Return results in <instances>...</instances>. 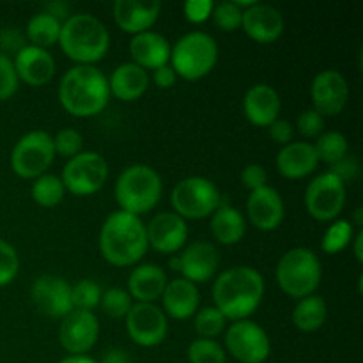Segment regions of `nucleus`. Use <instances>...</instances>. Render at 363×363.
Returning <instances> with one entry per match:
<instances>
[{"label": "nucleus", "mask_w": 363, "mask_h": 363, "mask_svg": "<svg viewBox=\"0 0 363 363\" xmlns=\"http://www.w3.org/2000/svg\"><path fill=\"white\" fill-rule=\"evenodd\" d=\"M167 275L162 266L140 264L130 273L128 279V293L138 303H155L165 291Z\"/></svg>", "instance_id": "nucleus-27"}, {"label": "nucleus", "mask_w": 363, "mask_h": 363, "mask_svg": "<svg viewBox=\"0 0 363 363\" xmlns=\"http://www.w3.org/2000/svg\"><path fill=\"white\" fill-rule=\"evenodd\" d=\"M170 202L181 218L202 220L211 216L222 204V195L213 181L191 176L179 181L170 194Z\"/></svg>", "instance_id": "nucleus-8"}, {"label": "nucleus", "mask_w": 363, "mask_h": 363, "mask_svg": "<svg viewBox=\"0 0 363 363\" xmlns=\"http://www.w3.org/2000/svg\"><path fill=\"white\" fill-rule=\"evenodd\" d=\"M188 362L190 363H225V350L216 340L197 339L188 346Z\"/></svg>", "instance_id": "nucleus-36"}, {"label": "nucleus", "mask_w": 363, "mask_h": 363, "mask_svg": "<svg viewBox=\"0 0 363 363\" xmlns=\"http://www.w3.org/2000/svg\"><path fill=\"white\" fill-rule=\"evenodd\" d=\"M126 330L137 346L156 347L169 333L165 312L155 303H133L126 318Z\"/></svg>", "instance_id": "nucleus-13"}, {"label": "nucleus", "mask_w": 363, "mask_h": 363, "mask_svg": "<svg viewBox=\"0 0 363 363\" xmlns=\"http://www.w3.org/2000/svg\"><path fill=\"white\" fill-rule=\"evenodd\" d=\"M20 269V257L14 247L0 238V287L13 282Z\"/></svg>", "instance_id": "nucleus-41"}, {"label": "nucleus", "mask_w": 363, "mask_h": 363, "mask_svg": "<svg viewBox=\"0 0 363 363\" xmlns=\"http://www.w3.org/2000/svg\"><path fill=\"white\" fill-rule=\"evenodd\" d=\"M99 250L103 259L117 268L135 266L147 254V233L140 216L126 211H113L103 222L99 233Z\"/></svg>", "instance_id": "nucleus-2"}, {"label": "nucleus", "mask_w": 363, "mask_h": 363, "mask_svg": "<svg viewBox=\"0 0 363 363\" xmlns=\"http://www.w3.org/2000/svg\"><path fill=\"white\" fill-rule=\"evenodd\" d=\"M59 363H98L94 358L87 357V354H69L64 360H60Z\"/></svg>", "instance_id": "nucleus-50"}, {"label": "nucleus", "mask_w": 363, "mask_h": 363, "mask_svg": "<svg viewBox=\"0 0 363 363\" xmlns=\"http://www.w3.org/2000/svg\"><path fill=\"white\" fill-rule=\"evenodd\" d=\"M296 128L303 137L314 138L319 137L323 133V128H325V117L319 116L314 108L303 110V112L298 116Z\"/></svg>", "instance_id": "nucleus-43"}, {"label": "nucleus", "mask_w": 363, "mask_h": 363, "mask_svg": "<svg viewBox=\"0 0 363 363\" xmlns=\"http://www.w3.org/2000/svg\"><path fill=\"white\" fill-rule=\"evenodd\" d=\"M99 337V321L94 312L73 308L59 328L60 346L69 354H85L94 347Z\"/></svg>", "instance_id": "nucleus-15"}, {"label": "nucleus", "mask_w": 363, "mask_h": 363, "mask_svg": "<svg viewBox=\"0 0 363 363\" xmlns=\"http://www.w3.org/2000/svg\"><path fill=\"white\" fill-rule=\"evenodd\" d=\"M152 82H155V85L158 89H170L176 85L177 74L170 64H165V66L152 71Z\"/></svg>", "instance_id": "nucleus-48"}, {"label": "nucleus", "mask_w": 363, "mask_h": 363, "mask_svg": "<svg viewBox=\"0 0 363 363\" xmlns=\"http://www.w3.org/2000/svg\"><path fill=\"white\" fill-rule=\"evenodd\" d=\"M215 2L213 0H188L184 4V16L190 23L201 25L211 18Z\"/></svg>", "instance_id": "nucleus-44"}, {"label": "nucleus", "mask_w": 363, "mask_h": 363, "mask_svg": "<svg viewBox=\"0 0 363 363\" xmlns=\"http://www.w3.org/2000/svg\"><path fill=\"white\" fill-rule=\"evenodd\" d=\"M30 194L35 204L41 206V208H55V206H59L62 202L66 188H64L59 176L43 174L38 179H34Z\"/></svg>", "instance_id": "nucleus-32"}, {"label": "nucleus", "mask_w": 363, "mask_h": 363, "mask_svg": "<svg viewBox=\"0 0 363 363\" xmlns=\"http://www.w3.org/2000/svg\"><path fill=\"white\" fill-rule=\"evenodd\" d=\"M247 215L255 229L262 230V233L277 230L286 216L282 195L268 184L250 191L247 201Z\"/></svg>", "instance_id": "nucleus-19"}, {"label": "nucleus", "mask_w": 363, "mask_h": 363, "mask_svg": "<svg viewBox=\"0 0 363 363\" xmlns=\"http://www.w3.org/2000/svg\"><path fill=\"white\" fill-rule=\"evenodd\" d=\"M358 170H360V167H358L357 158H354V156H344L342 160L333 163L332 169H330L328 172H332L333 176H337L344 184H346V181H351L357 177Z\"/></svg>", "instance_id": "nucleus-46"}, {"label": "nucleus", "mask_w": 363, "mask_h": 363, "mask_svg": "<svg viewBox=\"0 0 363 363\" xmlns=\"http://www.w3.org/2000/svg\"><path fill=\"white\" fill-rule=\"evenodd\" d=\"M162 11L158 0H117L113 4V20L121 30L135 35L151 30Z\"/></svg>", "instance_id": "nucleus-21"}, {"label": "nucleus", "mask_w": 363, "mask_h": 363, "mask_svg": "<svg viewBox=\"0 0 363 363\" xmlns=\"http://www.w3.org/2000/svg\"><path fill=\"white\" fill-rule=\"evenodd\" d=\"M106 179L108 163L99 152L94 151H82L74 158L67 160L60 176L64 188L80 197L98 194L105 186Z\"/></svg>", "instance_id": "nucleus-10"}, {"label": "nucleus", "mask_w": 363, "mask_h": 363, "mask_svg": "<svg viewBox=\"0 0 363 363\" xmlns=\"http://www.w3.org/2000/svg\"><path fill=\"white\" fill-rule=\"evenodd\" d=\"M314 149L319 162L333 165L339 160H342L344 156H347L350 144H347V138L342 133H339V131H325V133H321L318 137Z\"/></svg>", "instance_id": "nucleus-33"}, {"label": "nucleus", "mask_w": 363, "mask_h": 363, "mask_svg": "<svg viewBox=\"0 0 363 363\" xmlns=\"http://www.w3.org/2000/svg\"><path fill=\"white\" fill-rule=\"evenodd\" d=\"M170 46L169 39L160 32L145 30L135 34L130 41V55L137 66L142 69H158L170 62Z\"/></svg>", "instance_id": "nucleus-24"}, {"label": "nucleus", "mask_w": 363, "mask_h": 363, "mask_svg": "<svg viewBox=\"0 0 363 363\" xmlns=\"http://www.w3.org/2000/svg\"><path fill=\"white\" fill-rule=\"evenodd\" d=\"M55 158L53 137L43 130L28 131L11 152V167L21 179H38L46 174Z\"/></svg>", "instance_id": "nucleus-9"}, {"label": "nucleus", "mask_w": 363, "mask_h": 363, "mask_svg": "<svg viewBox=\"0 0 363 363\" xmlns=\"http://www.w3.org/2000/svg\"><path fill=\"white\" fill-rule=\"evenodd\" d=\"M149 87V73L135 62H124L112 71L108 78L110 96L121 101H135L142 98Z\"/></svg>", "instance_id": "nucleus-28"}, {"label": "nucleus", "mask_w": 363, "mask_h": 363, "mask_svg": "<svg viewBox=\"0 0 363 363\" xmlns=\"http://www.w3.org/2000/svg\"><path fill=\"white\" fill-rule=\"evenodd\" d=\"M216 27L223 32H234L241 28V20H243V11L230 0V2L215 4V9L211 14Z\"/></svg>", "instance_id": "nucleus-39"}, {"label": "nucleus", "mask_w": 363, "mask_h": 363, "mask_svg": "<svg viewBox=\"0 0 363 363\" xmlns=\"http://www.w3.org/2000/svg\"><path fill=\"white\" fill-rule=\"evenodd\" d=\"M14 69L20 80L32 87H43L52 82L55 74V60L48 50L34 45H25L13 60Z\"/></svg>", "instance_id": "nucleus-22"}, {"label": "nucleus", "mask_w": 363, "mask_h": 363, "mask_svg": "<svg viewBox=\"0 0 363 363\" xmlns=\"http://www.w3.org/2000/svg\"><path fill=\"white\" fill-rule=\"evenodd\" d=\"M218 62V45L208 32L194 30L177 39L170 50V66L184 80L208 77Z\"/></svg>", "instance_id": "nucleus-6"}, {"label": "nucleus", "mask_w": 363, "mask_h": 363, "mask_svg": "<svg viewBox=\"0 0 363 363\" xmlns=\"http://www.w3.org/2000/svg\"><path fill=\"white\" fill-rule=\"evenodd\" d=\"M225 347L240 363H264L272 353L268 333L252 319L234 321L225 330Z\"/></svg>", "instance_id": "nucleus-12"}, {"label": "nucleus", "mask_w": 363, "mask_h": 363, "mask_svg": "<svg viewBox=\"0 0 363 363\" xmlns=\"http://www.w3.org/2000/svg\"><path fill=\"white\" fill-rule=\"evenodd\" d=\"M305 206L312 218L333 222L346 206V184L332 172L319 174L305 190Z\"/></svg>", "instance_id": "nucleus-11"}, {"label": "nucleus", "mask_w": 363, "mask_h": 363, "mask_svg": "<svg viewBox=\"0 0 363 363\" xmlns=\"http://www.w3.org/2000/svg\"><path fill=\"white\" fill-rule=\"evenodd\" d=\"M353 227V222H347V220H333L332 225H330L328 229H326V233L323 234V252L330 255H335L340 254L342 250H346L354 238Z\"/></svg>", "instance_id": "nucleus-34"}, {"label": "nucleus", "mask_w": 363, "mask_h": 363, "mask_svg": "<svg viewBox=\"0 0 363 363\" xmlns=\"http://www.w3.org/2000/svg\"><path fill=\"white\" fill-rule=\"evenodd\" d=\"M18 84H20V78L14 69L13 60L0 53V101L13 98L18 91Z\"/></svg>", "instance_id": "nucleus-42"}, {"label": "nucleus", "mask_w": 363, "mask_h": 363, "mask_svg": "<svg viewBox=\"0 0 363 363\" xmlns=\"http://www.w3.org/2000/svg\"><path fill=\"white\" fill-rule=\"evenodd\" d=\"M82 147H84V137L80 131L73 130V128H64L59 133L53 137V149L55 155L64 156V158L71 160L77 155H80Z\"/></svg>", "instance_id": "nucleus-40"}, {"label": "nucleus", "mask_w": 363, "mask_h": 363, "mask_svg": "<svg viewBox=\"0 0 363 363\" xmlns=\"http://www.w3.org/2000/svg\"><path fill=\"white\" fill-rule=\"evenodd\" d=\"M98 363H131V360L126 351L119 350V347H112V350L103 354V358Z\"/></svg>", "instance_id": "nucleus-49"}, {"label": "nucleus", "mask_w": 363, "mask_h": 363, "mask_svg": "<svg viewBox=\"0 0 363 363\" xmlns=\"http://www.w3.org/2000/svg\"><path fill=\"white\" fill-rule=\"evenodd\" d=\"M34 305L41 314L53 319H64L73 311L71 286L55 275H43L34 282L30 291Z\"/></svg>", "instance_id": "nucleus-17"}, {"label": "nucleus", "mask_w": 363, "mask_h": 363, "mask_svg": "<svg viewBox=\"0 0 363 363\" xmlns=\"http://www.w3.org/2000/svg\"><path fill=\"white\" fill-rule=\"evenodd\" d=\"M99 307L103 308L106 315L113 319H123L126 318L130 308L133 307V298L130 296V293L121 287H110L108 291L101 294V300H99Z\"/></svg>", "instance_id": "nucleus-37"}, {"label": "nucleus", "mask_w": 363, "mask_h": 363, "mask_svg": "<svg viewBox=\"0 0 363 363\" xmlns=\"http://www.w3.org/2000/svg\"><path fill=\"white\" fill-rule=\"evenodd\" d=\"M101 294V287H99L94 280H80V282H77L74 286H71V301H73V308L92 312L99 305Z\"/></svg>", "instance_id": "nucleus-38"}, {"label": "nucleus", "mask_w": 363, "mask_h": 363, "mask_svg": "<svg viewBox=\"0 0 363 363\" xmlns=\"http://www.w3.org/2000/svg\"><path fill=\"white\" fill-rule=\"evenodd\" d=\"M211 233L220 245L230 247L245 238L247 220L240 209L229 204H220V208L211 215Z\"/></svg>", "instance_id": "nucleus-29"}, {"label": "nucleus", "mask_w": 363, "mask_h": 363, "mask_svg": "<svg viewBox=\"0 0 363 363\" xmlns=\"http://www.w3.org/2000/svg\"><path fill=\"white\" fill-rule=\"evenodd\" d=\"M351 243H354V257H357L358 262H363V252H362V243H363V233L362 230H358L357 236L353 238V241Z\"/></svg>", "instance_id": "nucleus-51"}, {"label": "nucleus", "mask_w": 363, "mask_h": 363, "mask_svg": "<svg viewBox=\"0 0 363 363\" xmlns=\"http://www.w3.org/2000/svg\"><path fill=\"white\" fill-rule=\"evenodd\" d=\"M195 332L199 333V339H215L222 335L227 328V319L216 307H204L195 314Z\"/></svg>", "instance_id": "nucleus-35"}, {"label": "nucleus", "mask_w": 363, "mask_h": 363, "mask_svg": "<svg viewBox=\"0 0 363 363\" xmlns=\"http://www.w3.org/2000/svg\"><path fill=\"white\" fill-rule=\"evenodd\" d=\"M241 183H243V186L248 191H254L266 186L268 184L266 169L262 165H259V163H250V165H247L241 170Z\"/></svg>", "instance_id": "nucleus-45"}, {"label": "nucleus", "mask_w": 363, "mask_h": 363, "mask_svg": "<svg viewBox=\"0 0 363 363\" xmlns=\"http://www.w3.org/2000/svg\"><path fill=\"white\" fill-rule=\"evenodd\" d=\"M199 301H201V294H199L197 286L183 277L167 282L162 294V303L167 312L165 315L179 319V321L190 319L194 318V314H197Z\"/></svg>", "instance_id": "nucleus-26"}, {"label": "nucleus", "mask_w": 363, "mask_h": 363, "mask_svg": "<svg viewBox=\"0 0 363 363\" xmlns=\"http://www.w3.org/2000/svg\"><path fill=\"white\" fill-rule=\"evenodd\" d=\"M218 264V250L208 241H194L179 255H172L169 261L170 269L181 273L183 279L190 280L195 286L211 280Z\"/></svg>", "instance_id": "nucleus-14"}, {"label": "nucleus", "mask_w": 363, "mask_h": 363, "mask_svg": "<svg viewBox=\"0 0 363 363\" xmlns=\"http://www.w3.org/2000/svg\"><path fill=\"white\" fill-rule=\"evenodd\" d=\"M264 298V279L250 266L225 269L213 284V301L227 321L248 319Z\"/></svg>", "instance_id": "nucleus-1"}, {"label": "nucleus", "mask_w": 363, "mask_h": 363, "mask_svg": "<svg viewBox=\"0 0 363 363\" xmlns=\"http://www.w3.org/2000/svg\"><path fill=\"white\" fill-rule=\"evenodd\" d=\"M113 191L121 211L140 216L151 211L162 199V177L152 167L135 163L119 174Z\"/></svg>", "instance_id": "nucleus-5"}, {"label": "nucleus", "mask_w": 363, "mask_h": 363, "mask_svg": "<svg viewBox=\"0 0 363 363\" xmlns=\"http://www.w3.org/2000/svg\"><path fill=\"white\" fill-rule=\"evenodd\" d=\"M60 28H62V21L57 20L53 14L43 13L34 14L27 23V38L30 43L39 48L48 50L50 46L57 45L60 38Z\"/></svg>", "instance_id": "nucleus-31"}, {"label": "nucleus", "mask_w": 363, "mask_h": 363, "mask_svg": "<svg viewBox=\"0 0 363 363\" xmlns=\"http://www.w3.org/2000/svg\"><path fill=\"white\" fill-rule=\"evenodd\" d=\"M110 99L108 78L96 66H74L64 73L59 84V101L73 117H94L105 110Z\"/></svg>", "instance_id": "nucleus-3"}, {"label": "nucleus", "mask_w": 363, "mask_h": 363, "mask_svg": "<svg viewBox=\"0 0 363 363\" xmlns=\"http://www.w3.org/2000/svg\"><path fill=\"white\" fill-rule=\"evenodd\" d=\"M314 110L323 117H335L346 108L350 99V85L344 74L335 69H326L315 74L311 85Z\"/></svg>", "instance_id": "nucleus-16"}, {"label": "nucleus", "mask_w": 363, "mask_h": 363, "mask_svg": "<svg viewBox=\"0 0 363 363\" xmlns=\"http://www.w3.org/2000/svg\"><path fill=\"white\" fill-rule=\"evenodd\" d=\"M268 130H269V137H272L277 144L287 145L293 142L294 130H293V124H291L289 121L280 119L279 117V119H277L275 123L268 128Z\"/></svg>", "instance_id": "nucleus-47"}, {"label": "nucleus", "mask_w": 363, "mask_h": 363, "mask_svg": "<svg viewBox=\"0 0 363 363\" xmlns=\"http://www.w3.org/2000/svg\"><path fill=\"white\" fill-rule=\"evenodd\" d=\"M149 247L160 254H177L188 241L186 220L176 213H158L145 225Z\"/></svg>", "instance_id": "nucleus-18"}, {"label": "nucleus", "mask_w": 363, "mask_h": 363, "mask_svg": "<svg viewBox=\"0 0 363 363\" xmlns=\"http://www.w3.org/2000/svg\"><path fill=\"white\" fill-rule=\"evenodd\" d=\"M354 223H357V227H362V208L354 211Z\"/></svg>", "instance_id": "nucleus-52"}, {"label": "nucleus", "mask_w": 363, "mask_h": 363, "mask_svg": "<svg viewBox=\"0 0 363 363\" xmlns=\"http://www.w3.org/2000/svg\"><path fill=\"white\" fill-rule=\"evenodd\" d=\"M284 27L286 23H284L282 13L269 4L255 2L254 6L243 11L241 28L248 38L262 45L275 43L282 35Z\"/></svg>", "instance_id": "nucleus-20"}, {"label": "nucleus", "mask_w": 363, "mask_h": 363, "mask_svg": "<svg viewBox=\"0 0 363 363\" xmlns=\"http://www.w3.org/2000/svg\"><path fill=\"white\" fill-rule=\"evenodd\" d=\"M323 279L321 261L311 248H291L277 264V282L291 298H307L314 294Z\"/></svg>", "instance_id": "nucleus-7"}, {"label": "nucleus", "mask_w": 363, "mask_h": 363, "mask_svg": "<svg viewBox=\"0 0 363 363\" xmlns=\"http://www.w3.org/2000/svg\"><path fill=\"white\" fill-rule=\"evenodd\" d=\"M328 307L326 301L318 294H311L307 298H301L293 311V323L300 332L312 333L318 332L326 321Z\"/></svg>", "instance_id": "nucleus-30"}, {"label": "nucleus", "mask_w": 363, "mask_h": 363, "mask_svg": "<svg viewBox=\"0 0 363 363\" xmlns=\"http://www.w3.org/2000/svg\"><path fill=\"white\" fill-rule=\"evenodd\" d=\"M282 101L280 96L272 85L255 84L245 92L243 98V112L245 117L250 121L254 126L269 128L279 119Z\"/></svg>", "instance_id": "nucleus-23"}, {"label": "nucleus", "mask_w": 363, "mask_h": 363, "mask_svg": "<svg viewBox=\"0 0 363 363\" xmlns=\"http://www.w3.org/2000/svg\"><path fill=\"white\" fill-rule=\"evenodd\" d=\"M319 165L314 144L308 142H291L280 149L277 156V169L287 179H303L311 176Z\"/></svg>", "instance_id": "nucleus-25"}, {"label": "nucleus", "mask_w": 363, "mask_h": 363, "mask_svg": "<svg viewBox=\"0 0 363 363\" xmlns=\"http://www.w3.org/2000/svg\"><path fill=\"white\" fill-rule=\"evenodd\" d=\"M59 45L78 66H94L108 52L110 34L105 25L92 14H71L62 21Z\"/></svg>", "instance_id": "nucleus-4"}]
</instances>
